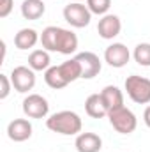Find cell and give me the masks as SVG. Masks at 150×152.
Wrapping results in <instances>:
<instances>
[{"instance_id":"obj_4","label":"cell","mask_w":150,"mask_h":152,"mask_svg":"<svg viewBox=\"0 0 150 152\" xmlns=\"http://www.w3.org/2000/svg\"><path fill=\"white\" fill-rule=\"evenodd\" d=\"M108 118H110V124L113 126V129L120 134H131V133H134V129L138 126L136 115L125 106H120V108L110 112Z\"/></svg>"},{"instance_id":"obj_13","label":"cell","mask_w":150,"mask_h":152,"mask_svg":"<svg viewBox=\"0 0 150 152\" xmlns=\"http://www.w3.org/2000/svg\"><path fill=\"white\" fill-rule=\"evenodd\" d=\"M101 97L104 101V106H106L108 113L113 112V110H117V108H120V106H124V94L115 85H106L101 90Z\"/></svg>"},{"instance_id":"obj_15","label":"cell","mask_w":150,"mask_h":152,"mask_svg":"<svg viewBox=\"0 0 150 152\" xmlns=\"http://www.w3.org/2000/svg\"><path fill=\"white\" fill-rule=\"evenodd\" d=\"M37 41H41V36L37 34V30L34 28H21L16 36H14V46L18 50H30L37 44Z\"/></svg>"},{"instance_id":"obj_11","label":"cell","mask_w":150,"mask_h":152,"mask_svg":"<svg viewBox=\"0 0 150 152\" xmlns=\"http://www.w3.org/2000/svg\"><path fill=\"white\" fill-rule=\"evenodd\" d=\"M122 30V21L117 14H104L101 20H99V25H97V32L103 39H115Z\"/></svg>"},{"instance_id":"obj_16","label":"cell","mask_w":150,"mask_h":152,"mask_svg":"<svg viewBox=\"0 0 150 152\" xmlns=\"http://www.w3.org/2000/svg\"><path fill=\"white\" fill-rule=\"evenodd\" d=\"M46 12L44 0H23L21 4V16L25 20H39Z\"/></svg>"},{"instance_id":"obj_17","label":"cell","mask_w":150,"mask_h":152,"mask_svg":"<svg viewBox=\"0 0 150 152\" xmlns=\"http://www.w3.org/2000/svg\"><path fill=\"white\" fill-rule=\"evenodd\" d=\"M50 64H51V58L46 50H34L28 55V67L34 71H46L51 67Z\"/></svg>"},{"instance_id":"obj_18","label":"cell","mask_w":150,"mask_h":152,"mask_svg":"<svg viewBox=\"0 0 150 152\" xmlns=\"http://www.w3.org/2000/svg\"><path fill=\"white\" fill-rule=\"evenodd\" d=\"M58 69H60L62 78L67 81V85L73 83V81H76L78 78H81V66H79V62H78L76 58H71V60L62 62V64L58 66Z\"/></svg>"},{"instance_id":"obj_12","label":"cell","mask_w":150,"mask_h":152,"mask_svg":"<svg viewBox=\"0 0 150 152\" xmlns=\"http://www.w3.org/2000/svg\"><path fill=\"white\" fill-rule=\"evenodd\" d=\"M74 147L78 152H99L103 149V140L95 133H79L76 136Z\"/></svg>"},{"instance_id":"obj_20","label":"cell","mask_w":150,"mask_h":152,"mask_svg":"<svg viewBox=\"0 0 150 152\" xmlns=\"http://www.w3.org/2000/svg\"><path fill=\"white\" fill-rule=\"evenodd\" d=\"M133 57H134L136 64H140L143 67H150V42H140L134 48Z\"/></svg>"},{"instance_id":"obj_24","label":"cell","mask_w":150,"mask_h":152,"mask_svg":"<svg viewBox=\"0 0 150 152\" xmlns=\"http://www.w3.org/2000/svg\"><path fill=\"white\" fill-rule=\"evenodd\" d=\"M143 120H145L147 127H150V104L145 108V112H143Z\"/></svg>"},{"instance_id":"obj_22","label":"cell","mask_w":150,"mask_h":152,"mask_svg":"<svg viewBox=\"0 0 150 152\" xmlns=\"http://www.w3.org/2000/svg\"><path fill=\"white\" fill-rule=\"evenodd\" d=\"M11 88H12L11 78L5 75H0V99H5L11 94Z\"/></svg>"},{"instance_id":"obj_5","label":"cell","mask_w":150,"mask_h":152,"mask_svg":"<svg viewBox=\"0 0 150 152\" xmlns=\"http://www.w3.org/2000/svg\"><path fill=\"white\" fill-rule=\"evenodd\" d=\"M64 20L74 28H85L92 20V12L85 4L73 2L64 7Z\"/></svg>"},{"instance_id":"obj_2","label":"cell","mask_w":150,"mask_h":152,"mask_svg":"<svg viewBox=\"0 0 150 152\" xmlns=\"http://www.w3.org/2000/svg\"><path fill=\"white\" fill-rule=\"evenodd\" d=\"M46 127L53 133L58 134H66V136H74L81 133L83 122L79 118V115L71 110H62L53 113L50 118H46Z\"/></svg>"},{"instance_id":"obj_23","label":"cell","mask_w":150,"mask_h":152,"mask_svg":"<svg viewBox=\"0 0 150 152\" xmlns=\"http://www.w3.org/2000/svg\"><path fill=\"white\" fill-rule=\"evenodd\" d=\"M14 0H0V18H7L12 11Z\"/></svg>"},{"instance_id":"obj_19","label":"cell","mask_w":150,"mask_h":152,"mask_svg":"<svg viewBox=\"0 0 150 152\" xmlns=\"http://www.w3.org/2000/svg\"><path fill=\"white\" fill-rule=\"evenodd\" d=\"M44 81L50 88H55V90H60V88L67 87V81L62 78L58 66H51L50 69L44 71Z\"/></svg>"},{"instance_id":"obj_21","label":"cell","mask_w":150,"mask_h":152,"mask_svg":"<svg viewBox=\"0 0 150 152\" xmlns=\"http://www.w3.org/2000/svg\"><path fill=\"white\" fill-rule=\"evenodd\" d=\"M87 7L90 9L92 14L104 16V14H108V11L111 7V0H87Z\"/></svg>"},{"instance_id":"obj_10","label":"cell","mask_w":150,"mask_h":152,"mask_svg":"<svg viewBox=\"0 0 150 152\" xmlns=\"http://www.w3.org/2000/svg\"><path fill=\"white\" fill-rule=\"evenodd\" d=\"M7 136L16 143L27 142L32 136V124L27 118H14L7 126Z\"/></svg>"},{"instance_id":"obj_7","label":"cell","mask_w":150,"mask_h":152,"mask_svg":"<svg viewBox=\"0 0 150 152\" xmlns=\"http://www.w3.org/2000/svg\"><path fill=\"white\" fill-rule=\"evenodd\" d=\"M50 112L48 101L39 94H28L23 99V113L28 118H44Z\"/></svg>"},{"instance_id":"obj_9","label":"cell","mask_w":150,"mask_h":152,"mask_svg":"<svg viewBox=\"0 0 150 152\" xmlns=\"http://www.w3.org/2000/svg\"><path fill=\"white\" fill-rule=\"evenodd\" d=\"M129 58H131V51L122 42H113L104 50V60L108 62V66H111L115 69H120V67L127 66Z\"/></svg>"},{"instance_id":"obj_3","label":"cell","mask_w":150,"mask_h":152,"mask_svg":"<svg viewBox=\"0 0 150 152\" xmlns=\"http://www.w3.org/2000/svg\"><path fill=\"white\" fill-rule=\"evenodd\" d=\"M125 90L131 101L136 104H149L150 103V80L145 76L131 75L125 78Z\"/></svg>"},{"instance_id":"obj_1","label":"cell","mask_w":150,"mask_h":152,"mask_svg":"<svg viewBox=\"0 0 150 152\" xmlns=\"http://www.w3.org/2000/svg\"><path fill=\"white\" fill-rule=\"evenodd\" d=\"M41 44L46 51H57L62 55H73L78 50V37L73 30L62 27H46L41 34Z\"/></svg>"},{"instance_id":"obj_14","label":"cell","mask_w":150,"mask_h":152,"mask_svg":"<svg viewBox=\"0 0 150 152\" xmlns=\"http://www.w3.org/2000/svg\"><path fill=\"white\" fill-rule=\"evenodd\" d=\"M85 112L88 117L92 118H103V117H108V110L104 106V101L101 97V94H92L87 97L85 101Z\"/></svg>"},{"instance_id":"obj_6","label":"cell","mask_w":150,"mask_h":152,"mask_svg":"<svg viewBox=\"0 0 150 152\" xmlns=\"http://www.w3.org/2000/svg\"><path fill=\"white\" fill-rule=\"evenodd\" d=\"M9 78H11L12 88H14L16 92H21V94L32 90L34 85H36V71L30 69V67H27V66H18V67H14V69L11 71V76H9Z\"/></svg>"},{"instance_id":"obj_8","label":"cell","mask_w":150,"mask_h":152,"mask_svg":"<svg viewBox=\"0 0 150 152\" xmlns=\"http://www.w3.org/2000/svg\"><path fill=\"white\" fill-rule=\"evenodd\" d=\"M74 58L79 62V66H81V78L83 80L95 78V76L101 73V69H103V64H101L99 57L95 53H92V51H81V53L76 55Z\"/></svg>"}]
</instances>
